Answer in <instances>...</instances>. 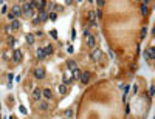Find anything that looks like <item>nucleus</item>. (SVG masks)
<instances>
[{
    "mask_svg": "<svg viewBox=\"0 0 155 119\" xmlns=\"http://www.w3.org/2000/svg\"><path fill=\"white\" fill-rule=\"evenodd\" d=\"M11 13H13V16L17 17V19H20V17L23 16V11H22V6H20V5H14V6H13V11H11Z\"/></svg>",
    "mask_w": 155,
    "mask_h": 119,
    "instance_id": "nucleus-1",
    "label": "nucleus"
},
{
    "mask_svg": "<svg viewBox=\"0 0 155 119\" xmlns=\"http://www.w3.org/2000/svg\"><path fill=\"white\" fill-rule=\"evenodd\" d=\"M95 11H90V13H89V20H90V25L91 26H96V22H95Z\"/></svg>",
    "mask_w": 155,
    "mask_h": 119,
    "instance_id": "nucleus-13",
    "label": "nucleus"
},
{
    "mask_svg": "<svg viewBox=\"0 0 155 119\" xmlns=\"http://www.w3.org/2000/svg\"><path fill=\"white\" fill-rule=\"evenodd\" d=\"M37 19H39V22H47V19H48V13H47L45 9H41V11H39Z\"/></svg>",
    "mask_w": 155,
    "mask_h": 119,
    "instance_id": "nucleus-6",
    "label": "nucleus"
},
{
    "mask_svg": "<svg viewBox=\"0 0 155 119\" xmlns=\"http://www.w3.org/2000/svg\"><path fill=\"white\" fill-rule=\"evenodd\" d=\"M71 116H73V111L68 108V110H65V118L67 119H71Z\"/></svg>",
    "mask_w": 155,
    "mask_h": 119,
    "instance_id": "nucleus-22",
    "label": "nucleus"
},
{
    "mask_svg": "<svg viewBox=\"0 0 155 119\" xmlns=\"http://www.w3.org/2000/svg\"><path fill=\"white\" fill-rule=\"evenodd\" d=\"M59 93H61V94H65V93H67V85H64V84L59 85Z\"/></svg>",
    "mask_w": 155,
    "mask_h": 119,
    "instance_id": "nucleus-18",
    "label": "nucleus"
},
{
    "mask_svg": "<svg viewBox=\"0 0 155 119\" xmlns=\"http://www.w3.org/2000/svg\"><path fill=\"white\" fill-rule=\"evenodd\" d=\"M31 5H33V8H37L39 11H41L45 6V2L44 0H34V2H31Z\"/></svg>",
    "mask_w": 155,
    "mask_h": 119,
    "instance_id": "nucleus-5",
    "label": "nucleus"
},
{
    "mask_svg": "<svg viewBox=\"0 0 155 119\" xmlns=\"http://www.w3.org/2000/svg\"><path fill=\"white\" fill-rule=\"evenodd\" d=\"M44 51H45V54H47V56H50V54H53V47H51V45H47V47H45L44 48Z\"/></svg>",
    "mask_w": 155,
    "mask_h": 119,
    "instance_id": "nucleus-16",
    "label": "nucleus"
},
{
    "mask_svg": "<svg viewBox=\"0 0 155 119\" xmlns=\"http://www.w3.org/2000/svg\"><path fill=\"white\" fill-rule=\"evenodd\" d=\"M9 28H11V30H19V28H20V22L16 19L14 22H11V26Z\"/></svg>",
    "mask_w": 155,
    "mask_h": 119,
    "instance_id": "nucleus-15",
    "label": "nucleus"
},
{
    "mask_svg": "<svg viewBox=\"0 0 155 119\" xmlns=\"http://www.w3.org/2000/svg\"><path fill=\"white\" fill-rule=\"evenodd\" d=\"M144 57H146V59H151V60L155 57V53H154V47L147 48V50L144 51Z\"/></svg>",
    "mask_w": 155,
    "mask_h": 119,
    "instance_id": "nucleus-7",
    "label": "nucleus"
},
{
    "mask_svg": "<svg viewBox=\"0 0 155 119\" xmlns=\"http://www.w3.org/2000/svg\"><path fill=\"white\" fill-rule=\"evenodd\" d=\"M42 96L45 99H51V98H53V93H51V90L45 88V90H42Z\"/></svg>",
    "mask_w": 155,
    "mask_h": 119,
    "instance_id": "nucleus-12",
    "label": "nucleus"
},
{
    "mask_svg": "<svg viewBox=\"0 0 155 119\" xmlns=\"http://www.w3.org/2000/svg\"><path fill=\"white\" fill-rule=\"evenodd\" d=\"M71 81H73V79H68V77L65 76V77H64V82H62V84H64V85H70Z\"/></svg>",
    "mask_w": 155,
    "mask_h": 119,
    "instance_id": "nucleus-24",
    "label": "nucleus"
},
{
    "mask_svg": "<svg viewBox=\"0 0 155 119\" xmlns=\"http://www.w3.org/2000/svg\"><path fill=\"white\" fill-rule=\"evenodd\" d=\"M147 36V28H143V30H141V39H144Z\"/></svg>",
    "mask_w": 155,
    "mask_h": 119,
    "instance_id": "nucleus-26",
    "label": "nucleus"
},
{
    "mask_svg": "<svg viewBox=\"0 0 155 119\" xmlns=\"http://www.w3.org/2000/svg\"><path fill=\"white\" fill-rule=\"evenodd\" d=\"M79 76H81V71H79V70H74L71 73V79H79Z\"/></svg>",
    "mask_w": 155,
    "mask_h": 119,
    "instance_id": "nucleus-20",
    "label": "nucleus"
},
{
    "mask_svg": "<svg viewBox=\"0 0 155 119\" xmlns=\"http://www.w3.org/2000/svg\"><path fill=\"white\" fill-rule=\"evenodd\" d=\"M34 77L36 79H44L45 77V70L42 67H36L34 68Z\"/></svg>",
    "mask_w": 155,
    "mask_h": 119,
    "instance_id": "nucleus-3",
    "label": "nucleus"
},
{
    "mask_svg": "<svg viewBox=\"0 0 155 119\" xmlns=\"http://www.w3.org/2000/svg\"><path fill=\"white\" fill-rule=\"evenodd\" d=\"M39 108H41L42 111L48 110V104H47V102H41V104H39Z\"/></svg>",
    "mask_w": 155,
    "mask_h": 119,
    "instance_id": "nucleus-21",
    "label": "nucleus"
},
{
    "mask_svg": "<svg viewBox=\"0 0 155 119\" xmlns=\"http://www.w3.org/2000/svg\"><path fill=\"white\" fill-rule=\"evenodd\" d=\"M33 98H34V101H39V99L42 98V90L34 88V91H33Z\"/></svg>",
    "mask_w": 155,
    "mask_h": 119,
    "instance_id": "nucleus-10",
    "label": "nucleus"
},
{
    "mask_svg": "<svg viewBox=\"0 0 155 119\" xmlns=\"http://www.w3.org/2000/svg\"><path fill=\"white\" fill-rule=\"evenodd\" d=\"M13 59H14L16 64H19V62L22 60V51H20V50H16V51H14V57H13Z\"/></svg>",
    "mask_w": 155,
    "mask_h": 119,
    "instance_id": "nucleus-9",
    "label": "nucleus"
},
{
    "mask_svg": "<svg viewBox=\"0 0 155 119\" xmlns=\"http://www.w3.org/2000/svg\"><path fill=\"white\" fill-rule=\"evenodd\" d=\"M84 36H85V37L89 36V28H84Z\"/></svg>",
    "mask_w": 155,
    "mask_h": 119,
    "instance_id": "nucleus-29",
    "label": "nucleus"
},
{
    "mask_svg": "<svg viewBox=\"0 0 155 119\" xmlns=\"http://www.w3.org/2000/svg\"><path fill=\"white\" fill-rule=\"evenodd\" d=\"M104 3H106L104 0H98V2H96V5H98V9H101L102 6H104Z\"/></svg>",
    "mask_w": 155,
    "mask_h": 119,
    "instance_id": "nucleus-25",
    "label": "nucleus"
},
{
    "mask_svg": "<svg viewBox=\"0 0 155 119\" xmlns=\"http://www.w3.org/2000/svg\"><path fill=\"white\" fill-rule=\"evenodd\" d=\"M50 34H51V37H53V39H57V33H56V30H51Z\"/></svg>",
    "mask_w": 155,
    "mask_h": 119,
    "instance_id": "nucleus-28",
    "label": "nucleus"
},
{
    "mask_svg": "<svg viewBox=\"0 0 155 119\" xmlns=\"http://www.w3.org/2000/svg\"><path fill=\"white\" fill-rule=\"evenodd\" d=\"M102 57V51L101 50H98V48H96V50H93V51H91V53H90V59L91 60H99Z\"/></svg>",
    "mask_w": 155,
    "mask_h": 119,
    "instance_id": "nucleus-2",
    "label": "nucleus"
},
{
    "mask_svg": "<svg viewBox=\"0 0 155 119\" xmlns=\"http://www.w3.org/2000/svg\"><path fill=\"white\" fill-rule=\"evenodd\" d=\"M45 57H47V54H45V51H44V48H39L37 50V59H45Z\"/></svg>",
    "mask_w": 155,
    "mask_h": 119,
    "instance_id": "nucleus-14",
    "label": "nucleus"
},
{
    "mask_svg": "<svg viewBox=\"0 0 155 119\" xmlns=\"http://www.w3.org/2000/svg\"><path fill=\"white\" fill-rule=\"evenodd\" d=\"M56 17H57L56 13H48V19H50V20H56Z\"/></svg>",
    "mask_w": 155,
    "mask_h": 119,
    "instance_id": "nucleus-23",
    "label": "nucleus"
},
{
    "mask_svg": "<svg viewBox=\"0 0 155 119\" xmlns=\"http://www.w3.org/2000/svg\"><path fill=\"white\" fill-rule=\"evenodd\" d=\"M26 42L30 43V45L34 43V36H33V34H26Z\"/></svg>",
    "mask_w": 155,
    "mask_h": 119,
    "instance_id": "nucleus-19",
    "label": "nucleus"
},
{
    "mask_svg": "<svg viewBox=\"0 0 155 119\" xmlns=\"http://www.w3.org/2000/svg\"><path fill=\"white\" fill-rule=\"evenodd\" d=\"M6 17L9 19V22H14V20H16V17L13 16V13H8V14H6Z\"/></svg>",
    "mask_w": 155,
    "mask_h": 119,
    "instance_id": "nucleus-27",
    "label": "nucleus"
},
{
    "mask_svg": "<svg viewBox=\"0 0 155 119\" xmlns=\"http://www.w3.org/2000/svg\"><path fill=\"white\" fill-rule=\"evenodd\" d=\"M79 81H81L82 84H87V82L90 81V73H89V71H82L81 76H79Z\"/></svg>",
    "mask_w": 155,
    "mask_h": 119,
    "instance_id": "nucleus-4",
    "label": "nucleus"
},
{
    "mask_svg": "<svg viewBox=\"0 0 155 119\" xmlns=\"http://www.w3.org/2000/svg\"><path fill=\"white\" fill-rule=\"evenodd\" d=\"M141 14H143V16L147 14V2H143V3H141Z\"/></svg>",
    "mask_w": 155,
    "mask_h": 119,
    "instance_id": "nucleus-17",
    "label": "nucleus"
},
{
    "mask_svg": "<svg viewBox=\"0 0 155 119\" xmlns=\"http://www.w3.org/2000/svg\"><path fill=\"white\" fill-rule=\"evenodd\" d=\"M67 67H68V70L70 71H74V70H78V65H76V62L74 60H67Z\"/></svg>",
    "mask_w": 155,
    "mask_h": 119,
    "instance_id": "nucleus-8",
    "label": "nucleus"
},
{
    "mask_svg": "<svg viewBox=\"0 0 155 119\" xmlns=\"http://www.w3.org/2000/svg\"><path fill=\"white\" fill-rule=\"evenodd\" d=\"M87 47L89 48H95V37L90 36V34L87 36Z\"/></svg>",
    "mask_w": 155,
    "mask_h": 119,
    "instance_id": "nucleus-11",
    "label": "nucleus"
}]
</instances>
